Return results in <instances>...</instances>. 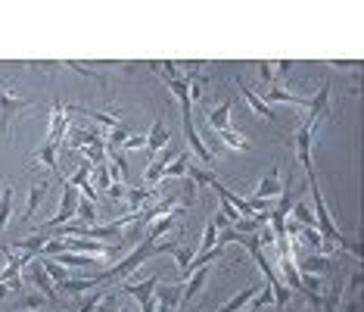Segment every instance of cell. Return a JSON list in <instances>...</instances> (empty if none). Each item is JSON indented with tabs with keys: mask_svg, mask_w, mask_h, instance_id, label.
<instances>
[{
	"mask_svg": "<svg viewBox=\"0 0 364 312\" xmlns=\"http://www.w3.org/2000/svg\"><path fill=\"white\" fill-rule=\"evenodd\" d=\"M175 219H178V212H171V216L159 219V222H156V225L150 228V232H146V241H144V244H156L165 232H171V228H175Z\"/></svg>",
	"mask_w": 364,
	"mask_h": 312,
	"instance_id": "25",
	"label": "cell"
},
{
	"mask_svg": "<svg viewBox=\"0 0 364 312\" xmlns=\"http://www.w3.org/2000/svg\"><path fill=\"white\" fill-rule=\"evenodd\" d=\"M240 94H243V100H246V103H250V106H252V113H255V116H259V119H280V116H277V113H274V110H271V106H268V103H264V100H262V97H259V94H255V91H250V88H246V85H243V81H240Z\"/></svg>",
	"mask_w": 364,
	"mask_h": 312,
	"instance_id": "13",
	"label": "cell"
},
{
	"mask_svg": "<svg viewBox=\"0 0 364 312\" xmlns=\"http://www.w3.org/2000/svg\"><path fill=\"white\" fill-rule=\"evenodd\" d=\"M289 209H293V222H299V225H305V228H314V216H311V209L309 207H305V203H299V200H293V207H289Z\"/></svg>",
	"mask_w": 364,
	"mask_h": 312,
	"instance_id": "34",
	"label": "cell"
},
{
	"mask_svg": "<svg viewBox=\"0 0 364 312\" xmlns=\"http://www.w3.org/2000/svg\"><path fill=\"white\" fill-rule=\"evenodd\" d=\"M60 266H75V269H85V266H97V256H81V253H56V256H47Z\"/></svg>",
	"mask_w": 364,
	"mask_h": 312,
	"instance_id": "19",
	"label": "cell"
},
{
	"mask_svg": "<svg viewBox=\"0 0 364 312\" xmlns=\"http://www.w3.org/2000/svg\"><path fill=\"white\" fill-rule=\"evenodd\" d=\"M171 250H175V244H140V247L131 253V256L119 259L115 266H109L106 272L94 275V278H97L100 284H106V281H115V284H119L122 278H128L131 272H134V269H140L150 256H159V253H171Z\"/></svg>",
	"mask_w": 364,
	"mask_h": 312,
	"instance_id": "1",
	"label": "cell"
},
{
	"mask_svg": "<svg viewBox=\"0 0 364 312\" xmlns=\"http://www.w3.org/2000/svg\"><path fill=\"white\" fill-rule=\"evenodd\" d=\"M218 203H221V216H225V219L230 222V225H237V219H240V212H237L234 207H230V203L225 200V197H218Z\"/></svg>",
	"mask_w": 364,
	"mask_h": 312,
	"instance_id": "40",
	"label": "cell"
},
{
	"mask_svg": "<svg viewBox=\"0 0 364 312\" xmlns=\"http://www.w3.org/2000/svg\"><path fill=\"white\" fill-rule=\"evenodd\" d=\"M28 278L35 281V287L41 291V297L47 293V303H60V293H56V284L50 281V275L41 269V259H35V262H28Z\"/></svg>",
	"mask_w": 364,
	"mask_h": 312,
	"instance_id": "8",
	"label": "cell"
},
{
	"mask_svg": "<svg viewBox=\"0 0 364 312\" xmlns=\"http://www.w3.org/2000/svg\"><path fill=\"white\" fill-rule=\"evenodd\" d=\"M230 106H234V103H230V100H225L221 106H215V110L209 113V116H205V122H209V125H212V131H225V128H228Z\"/></svg>",
	"mask_w": 364,
	"mask_h": 312,
	"instance_id": "20",
	"label": "cell"
},
{
	"mask_svg": "<svg viewBox=\"0 0 364 312\" xmlns=\"http://www.w3.org/2000/svg\"><path fill=\"white\" fill-rule=\"evenodd\" d=\"M215 247H218V228H215V222L209 219V222H205V232H203L200 247H196V256H200V253H209Z\"/></svg>",
	"mask_w": 364,
	"mask_h": 312,
	"instance_id": "26",
	"label": "cell"
},
{
	"mask_svg": "<svg viewBox=\"0 0 364 312\" xmlns=\"http://www.w3.org/2000/svg\"><path fill=\"white\" fill-rule=\"evenodd\" d=\"M264 103H293V106H309V97H302V94H289L284 91V88H268L264 91Z\"/></svg>",
	"mask_w": 364,
	"mask_h": 312,
	"instance_id": "15",
	"label": "cell"
},
{
	"mask_svg": "<svg viewBox=\"0 0 364 312\" xmlns=\"http://www.w3.org/2000/svg\"><path fill=\"white\" fill-rule=\"evenodd\" d=\"M50 128H47V137H44V144H50V147H60L65 141V131H69V113H65V103L60 100H53L50 106Z\"/></svg>",
	"mask_w": 364,
	"mask_h": 312,
	"instance_id": "4",
	"label": "cell"
},
{
	"mask_svg": "<svg viewBox=\"0 0 364 312\" xmlns=\"http://www.w3.org/2000/svg\"><path fill=\"white\" fill-rule=\"evenodd\" d=\"M81 197H85V200H90V203H94V197H97V187L94 184H81Z\"/></svg>",
	"mask_w": 364,
	"mask_h": 312,
	"instance_id": "44",
	"label": "cell"
},
{
	"mask_svg": "<svg viewBox=\"0 0 364 312\" xmlns=\"http://www.w3.org/2000/svg\"><path fill=\"white\" fill-rule=\"evenodd\" d=\"M280 194V166H274L268 172V175L262 178V184L255 187V197L259 200H271V197H277Z\"/></svg>",
	"mask_w": 364,
	"mask_h": 312,
	"instance_id": "14",
	"label": "cell"
},
{
	"mask_svg": "<svg viewBox=\"0 0 364 312\" xmlns=\"http://www.w3.org/2000/svg\"><path fill=\"white\" fill-rule=\"evenodd\" d=\"M168 144H171V135H168V128H165V119L159 113L150 125V135H146V160H153L156 153H162Z\"/></svg>",
	"mask_w": 364,
	"mask_h": 312,
	"instance_id": "7",
	"label": "cell"
},
{
	"mask_svg": "<svg viewBox=\"0 0 364 312\" xmlns=\"http://www.w3.org/2000/svg\"><path fill=\"white\" fill-rule=\"evenodd\" d=\"M327 103H330V85L324 81V85H321V91H318V94H314L311 100H309V119H305V122L318 128V122L330 116V113H327Z\"/></svg>",
	"mask_w": 364,
	"mask_h": 312,
	"instance_id": "10",
	"label": "cell"
},
{
	"mask_svg": "<svg viewBox=\"0 0 364 312\" xmlns=\"http://www.w3.org/2000/svg\"><path fill=\"white\" fill-rule=\"evenodd\" d=\"M336 269V262L333 256H327V253H311V256H305L302 259V272H309V275H330Z\"/></svg>",
	"mask_w": 364,
	"mask_h": 312,
	"instance_id": "12",
	"label": "cell"
},
{
	"mask_svg": "<svg viewBox=\"0 0 364 312\" xmlns=\"http://www.w3.org/2000/svg\"><path fill=\"white\" fill-rule=\"evenodd\" d=\"M16 309L19 312H38V309H44V297H41V293H19Z\"/></svg>",
	"mask_w": 364,
	"mask_h": 312,
	"instance_id": "28",
	"label": "cell"
},
{
	"mask_svg": "<svg viewBox=\"0 0 364 312\" xmlns=\"http://www.w3.org/2000/svg\"><path fill=\"white\" fill-rule=\"evenodd\" d=\"M44 194H47V182L31 184V191H28V207H26V219H22V222H31V219H35V212L41 209V203H44Z\"/></svg>",
	"mask_w": 364,
	"mask_h": 312,
	"instance_id": "17",
	"label": "cell"
},
{
	"mask_svg": "<svg viewBox=\"0 0 364 312\" xmlns=\"http://www.w3.org/2000/svg\"><path fill=\"white\" fill-rule=\"evenodd\" d=\"M85 150L87 160L85 162H97V166H106V144H103V137L100 141H94V144H87V147H81Z\"/></svg>",
	"mask_w": 364,
	"mask_h": 312,
	"instance_id": "29",
	"label": "cell"
},
{
	"mask_svg": "<svg viewBox=\"0 0 364 312\" xmlns=\"http://www.w3.org/2000/svg\"><path fill=\"white\" fill-rule=\"evenodd\" d=\"M6 293H10V284H4V281H0V300H4Z\"/></svg>",
	"mask_w": 364,
	"mask_h": 312,
	"instance_id": "45",
	"label": "cell"
},
{
	"mask_svg": "<svg viewBox=\"0 0 364 312\" xmlns=\"http://www.w3.org/2000/svg\"><path fill=\"white\" fill-rule=\"evenodd\" d=\"M97 284H100V281H97V278H65V281H63V284H56V287H60L63 293H69V297H72V293L94 291Z\"/></svg>",
	"mask_w": 364,
	"mask_h": 312,
	"instance_id": "18",
	"label": "cell"
},
{
	"mask_svg": "<svg viewBox=\"0 0 364 312\" xmlns=\"http://www.w3.org/2000/svg\"><path fill=\"white\" fill-rule=\"evenodd\" d=\"M56 150H60V147L44 144V147H41V150L35 153V162H44L47 169H53V172H56Z\"/></svg>",
	"mask_w": 364,
	"mask_h": 312,
	"instance_id": "35",
	"label": "cell"
},
{
	"mask_svg": "<svg viewBox=\"0 0 364 312\" xmlns=\"http://www.w3.org/2000/svg\"><path fill=\"white\" fill-rule=\"evenodd\" d=\"M144 144H146V137H144V135H131L128 141L122 144V150H140V147H144Z\"/></svg>",
	"mask_w": 364,
	"mask_h": 312,
	"instance_id": "43",
	"label": "cell"
},
{
	"mask_svg": "<svg viewBox=\"0 0 364 312\" xmlns=\"http://www.w3.org/2000/svg\"><path fill=\"white\" fill-rule=\"evenodd\" d=\"M311 141H314V125H305L296 131V137L289 141V147L296 144V156H299V162H302V169H305V178L314 175V162H311Z\"/></svg>",
	"mask_w": 364,
	"mask_h": 312,
	"instance_id": "6",
	"label": "cell"
},
{
	"mask_svg": "<svg viewBox=\"0 0 364 312\" xmlns=\"http://www.w3.org/2000/svg\"><path fill=\"white\" fill-rule=\"evenodd\" d=\"M78 200H81V194H78L69 182H63V200H60V209H56V216H53V219H47L44 225H38V234H47V232H56V228L69 225V219L75 216V209H78Z\"/></svg>",
	"mask_w": 364,
	"mask_h": 312,
	"instance_id": "3",
	"label": "cell"
},
{
	"mask_svg": "<svg viewBox=\"0 0 364 312\" xmlns=\"http://www.w3.org/2000/svg\"><path fill=\"white\" fill-rule=\"evenodd\" d=\"M94 175H97V194H106V187L112 184L109 169H106V166H97V169H94Z\"/></svg>",
	"mask_w": 364,
	"mask_h": 312,
	"instance_id": "37",
	"label": "cell"
},
{
	"mask_svg": "<svg viewBox=\"0 0 364 312\" xmlns=\"http://www.w3.org/2000/svg\"><path fill=\"white\" fill-rule=\"evenodd\" d=\"M65 141H69V147H87V144L100 141V135L97 131H85V128H72V131H65Z\"/></svg>",
	"mask_w": 364,
	"mask_h": 312,
	"instance_id": "23",
	"label": "cell"
},
{
	"mask_svg": "<svg viewBox=\"0 0 364 312\" xmlns=\"http://www.w3.org/2000/svg\"><path fill=\"white\" fill-rule=\"evenodd\" d=\"M60 66H65V69H75L78 76H85V78H94L97 85H103V88H109V78L106 76H100L97 69H90V66H85V63H78V60H65V63H60Z\"/></svg>",
	"mask_w": 364,
	"mask_h": 312,
	"instance_id": "21",
	"label": "cell"
},
{
	"mask_svg": "<svg viewBox=\"0 0 364 312\" xmlns=\"http://www.w3.org/2000/svg\"><path fill=\"white\" fill-rule=\"evenodd\" d=\"M153 194H159V191H156V187H134V191H128V194H125V200H128L131 212H140V209H144V203L150 200Z\"/></svg>",
	"mask_w": 364,
	"mask_h": 312,
	"instance_id": "22",
	"label": "cell"
},
{
	"mask_svg": "<svg viewBox=\"0 0 364 312\" xmlns=\"http://www.w3.org/2000/svg\"><path fill=\"white\" fill-rule=\"evenodd\" d=\"M103 293H106V291H103ZM103 293H94V297H87V300H81V303H78V309H75V312H94V309H97V303H100V300H103Z\"/></svg>",
	"mask_w": 364,
	"mask_h": 312,
	"instance_id": "41",
	"label": "cell"
},
{
	"mask_svg": "<svg viewBox=\"0 0 364 312\" xmlns=\"http://www.w3.org/2000/svg\"><path fill=\"white\" fill-rule=\"evenodd\" d=\"M259 76H262L264 85H271V88H274L277 76H274V66H271V63H259Z\"/></svg>",
	"mask_w": 364,
	"mask_h": 312,
	"instance_id": "39",
	"label": "cell"
},
{
	"mask_svg": "<svg viewBox=\"0 0 364 312\" xmlns=\"http://www.w3.org/2000/svg\"><path fill=\"white\" fill-rule=\"evenodd\" d=\"M181 125H184V137H187L190 150H193L196 156H200V162H203V166H212V162H215V156L209 153V147H205V144H203L200 131H196V128H193V119H181Z\"/></svg>",
	"mask_w": 364,
	"mask_h": 312,
	"instance_id": "9",
	"label": "cell"
},
{
	"mask_svg": "<svg viewBox=\"0 0 364 312\" xmlns=\"http://www.w3.org/2000/svg\"><path fill=\"white\" fill-rule=\"evenodd\" d=\"M159 281H162V278L153 275V278H146L144 284H119V287H115V293H131L134 300L146 303V300H153V291L159 287Z\"/></svg>",
	"mask_w": 364,
	"mask_h": 312,
	"instance_id": "11",
	"label": "cell"
},
{
	"mask_svg": "<svg viewBox=\"0 0 364 312\" xmlns=\"http://www.w3.org/2000/svg\"><path fill=\"white\" fill-rule=\"evenodd\" d=\"M10 212H13V187L6 184L4 194H0V232H4L6 222H10Z\"/></svg>",
	"mask_w": 364,
	"mask_h": 312,
	"instance_id": "30",
	"label": "cell"
},
{
	"mask_svg": "<svg viewBox=\"0 0 364 312\" xmlns=\"http://www.w3.org/2000/svg\"><path fill=\"white\" fill-rule=\"evenodd\" d=\"M115 309H119V303H115V291H106L94 312H115Z\"/></svg>",
	"mask_w": 364,
	"mask_h": 312,
	"instance_id": "38",
	"label": "cell"
},
{
	"mask_svg": "<svg viewBox=\"0 0 364 312\" xmlns=\"http://www.w3.org/2000/svg\"><path fill=\"white\" fill-rule=\"evenodd\" d=\"M259 291H262L259 284H250V287H246V291L234 293V297H230V300L225 303V306H221V309H215V312H243V309H246V303H250V300H252Z\"/></svg>",
	"mask_w": 364,
	"mask_h": 312,
	"instance_id": "16",
	"label": "cell"
},
{
	"mask_svg": "<svg viewBox=\"0 0 364 312\" xmlns=\"http://www.w3.org/2000/svg\"><path fill=\"white\" fill-rule=\"evenodd\" d=\"M75 216H78V225L90 228V225H94V222H97V209H94V203H90V200H78Z\"/></svg>",
	"mask_w": 364,
	"mask_h": 312,
	"instance_id": "31",
	"label": "cell"
},
{
	"mask_svg": "<svg viewBox=\"0 0 364 312\" xmlns=\"http://www.w3.org/2000/svg\"><path fill=\"white\" fill-rule=\"evenodd\" d=\"M181 156V150L178 147H165L162 153H156L153 160H150V166H146V172H144V187H156V182H159V178H165V169L171 166V160H178Z\"/></svg>",
	"mask_w": 364,
	"mask_h": 312,
	"instance_id": "5",
	"label": "cell"
},
{
	"mask_svg": "<svg viewBox=\"0 0 364 312\" xmlns=\"http://www.w3.org/2000/svg\"><path fill=\"white\" fill-rule=\"evenodd\" d=\"M125 194H128L125 184H109L106 187V197H109V200H125Z\"/></svg>",
	"mask_w": 364,
	"mask_h": 312,
	"instance_id": "42",
	"label": "cell"
},
{
	"mask_svg": "<svg viewBox=\"0 0 364 312\" xmlns=\"http://www.w3.org/2000/svg\"><path fill=\"white\" fill-rule=\"evenodd\" d=\"M187 172H190V156L181 153L178 160L171 162L168 169H165V178H187Z\"/></svg>",
	"mask_w": 364,
	"mask_h": 312,
	"instance_id": "33",
	"label": "cell"
},
{
	"mask_svg": "<svg viewBox=\"0 0 364 312\" xmlns=\"http://www.w3.org/2000/svg\"><path fill=\"white\" fill-rule=\"evenodd\" d=\"M31 106H35V100H28V97H19L10 85H4V88H0V131H4V135H10L13 122L19 119L22 113H28Z\"/></svg>",
	"mask_w": 364,
	"mask_h": 312,
	"instance_id": "2",
	"label": "cell"
},
{
	"mask_svg": "<svg viewBox=\"0 0 364 312\" xmlns=\"http://www.w3.org/2000/svg\"><path fill=\"white\" fill-rule=\"evenodd\" d=\"M215 135H218V141H225L230 150H250V141H246L243 135H237V131L225 128V131H215Z\"/></svg>",
	"mask_w": 364,
	"mask_h": 312,
	"instance_id": "27",
	"label": "cell"
},
{
	"mask_svg": "<svg viewBox=\"0 0 364 312\" xmlns=\"http://www.w3.org/2000/svg\"><path fill=\"white\" fill-rule=\"evenodd\" d=\"M115 312H131V309H125V306H119V309H115Z\"/></svg>",
	"mask_w": 364,
	"mask_h": 312,
	"instance_id": "46",
	"label": "cell"
},
{
	"mask_svg": "<svg viewBox=\"0 0 364 312\" xmlns=\"http://www.w3.org/2000/svg\"><path fill=\"white\" fill-rule=\"evenodd\" d=\"M171 256H175L178 259V269H181V278H184V281H187V269H190V259H193L196 256V247H190V244H184V247H178V244H175V250H171Z\"/></svg>",
	"mask_w": 364,
	"mask_h": 312,
	"instance_id": "24",
	"label": "cell"
},
{
	"mask_svg": "<svg viewBox=\"0 0 364 312\" xmlns=\"http://www.w3.org/2000/svg\"><path fill=\"white\" fill-rule=\"evenodd\" d=\"M38 259H41V269L50 275L53 284H63V281H65V269L60 266V262H53V259H47V256H38Z\"/></svg>",
	"mask_w": 364,
	"mask_h": 312,
	"instance_id": "32",
	"label": "cell"
},
{
	"mask_svg": "<svg viewBox=\"0 0 364 312\" xmlns=\"http://www.w3.org/2000/svg\"><path fill=\"white\" fill-rule=\"evenodd\" d=\"M87 175H90V162H81V166L75 169V175L72 178H65L72 187H81V184H87Z\"/></svg>",
	"mask_w": 364,
	"mask_h": 312,
	"instance_id": "36",
	"label": "cell"
}]
</instances>
